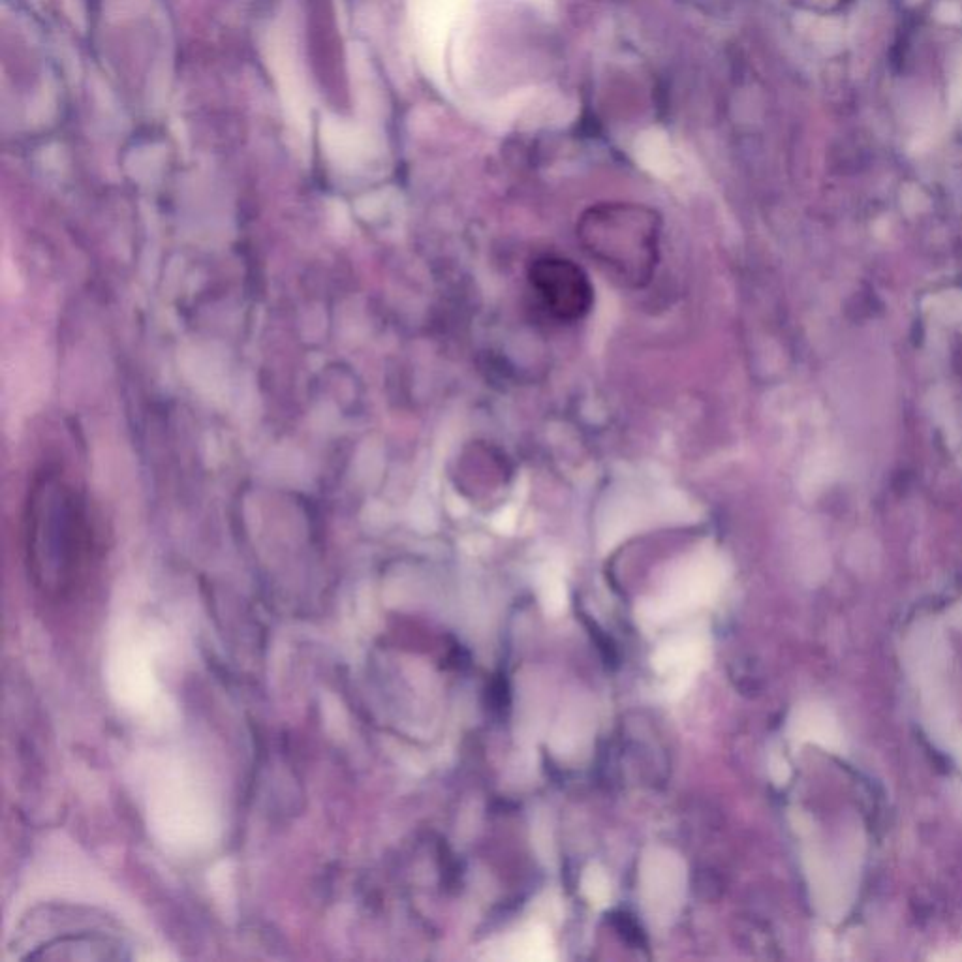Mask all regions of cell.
Here are the masks:
<instances>
[{
	"instance_id": "cell-2",
	"label": "cell",
	"mask_w": 962,
	"mask_h": 962,
	"mask_svg": "<svg viewBox=\"0 0 962 962\" xmlns=\"http://www.w3.org/2000/svg\"><path fill=\"white\" fill-rule=\"evenodd\" d=\"M528 277L545 311L557 320L577 322L592 309V282L572 260L545 256L530 265Z\"/></svg>"
},
{
	"instance_id": "cell-11",
	"label": "cell",
	"mask_w": 962,
	"mask_h": 962,
	"mask_svg": "<svg viewBox=\"0 0 962 962\" xmlns=\"http://www.w3.org/2000/svg\"><path fill=\"white\" fill-rule=\"evenodd\" d=\"M936 19L942 21V23H947V25L959 23L962 19V10L959 8V4L946 0L936 8Z\"/></svg>"
},
{
	"instance_id": "cell-4",
	"label": "cell",
	"mask_w": 962,
	"mask_h": 962,
	"mask_svg": "<svg viewBox=\"0 0 962 962\" xmlns=\"http://www.w3.org/2000/svg\"><path fill=\"white\" fill-rule=\"evenodd\" d=\"M707 651V641L705 636L694 630L692 634L673 637L652 656V666L662 673H675L673 675V688L677 692H684L688 683L694 679L699 664Z\"/></svg>"
},
{
	"instance_id": "cell-9",
	"label": "cell",
	"mask_w": 962,
	"mask_h": 962,
	"mask_svg": "<svg viewBox=\"0 0 962 962\" xmlns=\"http://www.w3.org/2000/svg\"><path fill=\"white\" fill-rule=\"evenodd\" d=\"M816 42L827 49V51H837L842 44V25L838 19H822L816 25Z\"/></svg>"
},
{
	"instance_id": "cell-12",
	"label": "cell",
	"mask_w": 962,
	"mask_h": 962,
	"mask_svg": "<svg viewBox=\"0 0 962 962\" xmlns=\"http://www.w3.org/2000/svg\"><path fill=\"white\" fill-rule=\"evenodd\" d=\"M771 775H773V778H775L778 784H784V782L788 780L790 767H788V763H786L784 758H780V756L773 758V761H771Z\"/></svg>"
},
{
	"instance_id": "cell-14",
	"label": "cell",
	"mask_w": 962,
	"mask_h": 962,
	"mask_svg": "<svg viewBox=\"0 0 962 962\" xmlns=\"http://www.w3.org/2000/svg\"><path fill=\"white\" fill-rule=\"evenodd\" d=\"M961 109H962V106H961Z\"/></svg>"
},
{
	"instance_id": "cell-5",
	"label": "cell",
	"mask_w": 962,
	"mask_h": 962,
	"mask_svg": "<svg viewBox=\"0 0 962 962\" xmlns=\"http://www.w3.org/2000/svg\"><path fill=\"white\" fill-rule=\"evenodd\" d=\"M790 731L793 739L801 743H814L835 752L842 748V731L835 714L818 703L801 707L793 716Z\"/></svg>"
},
{
	"instance_id": "cell-6",
	"label": "cell",
	"mask_w": 962,
	"mask_h": 962,
	"mask_svg": "<svg viewBox=\"0 0 962 962\" xmlns=\"http://www.w3.org/2000/svg\"><path fill=\"white\" fill-rule=\"evenodd\" d=\"M807 870L816 904L820 906L823 914L838 919L844 914L850 900L844 878L838 876L837 870L833 869L829 861L816 854L807 855Z\"/></svg>"
},
{
	"instance_id": "cell-1",
	"label": "cell",
	"mask_w": 962,
	"mask_h": 962,
	"mask_svg": "<svg viewBox=\"0 0 962 962\" xmlns=\"http://www.w3.org/2000/svg\"><path fill=\"white\" fill-rule=\"evenodd\" d=\"M579 239L590 258L628 286L652 279L660 252V218L639 205H600L579 224Z\"/></svg>"
},
{
	"instance_id": "cell-8",
	"label": "cell",
	"mask_w": 962,
	"mask_h": 962,
	"mask_svg": "<svg viewBox=\"0 0 962 962\" xmlns=\"http://www.w3.org/2000/svg\"><path fill=\"white\" fill-rule=\"evenodd\" d=\"M581 891L592 906L606 908L611 900V885L606 870L600 869L598 865H590L589 869L583 872Z\"/></svg>"
},
{
	"instance_id": "cell-7",
	"label": "cell",
	"mask_w": 962,
	"mask_h": 962,
	"mask_svg": "<svg viewBox=\"0 0 962 962\" xmlns=\"http://www.w3.org/2000/svg\"><path fill=\"white\" fill-rule=\"evenodd\" d=\"M512 947H515V957L525 961H547L551 959V936L545 927H532L521 932Z\"/></svg>"
},
{
	"instance_id": "cell-3",
	"label": "cell",
	"mask_w": 962,
	"mask_h": 962,
	"mask_svg": "<svg viewBox=\"0 0 962 962\" xmlns=\"http://www.w3.org/2000/svg\"><path fill=\"white\" fill-rule=\"evenodd\" d=\"M639 895L645 916L654 925H669L686 897V865L668 848H649L639 867Z\"/></svg>"
},
{
	"instance_id": "cell-13",
	"label": "cell",
	"mask_w": 962,
	"mask_h": 962,
	"mask_svg": "<svg viewBox=\"0 0 962 962\" xmlns=\"http://www.w3.org/2000/svg\"><path fill=\"white\" fill-rule=\"evenodd\" d=\"M955 756H957V760H959V763L962 765V735L955 741Z\"/></svg>"
},
{
	"instance_id": "cell-10",
	"label": "cell",
	"mask_w": 962,
	"mask_h": 962,
	"mask_svg": "<svg viewBox=\"0 0 962 962\" xmlns=\"http://www.w3.org/2000/svg\"><path fill=\"white\" fill-rule=\"evenodd\" d=\"M540 600L547 615H560L566 607V592L560 587L559 583L549 581L545 583L544 589L540 592Z\"/></svg>"
}]
</instances>
